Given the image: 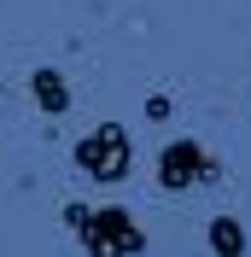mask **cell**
<instances>
[{
	"instance_id": "cell-1",
	"label": "cell",
	"mask_w": 251,
	"mask_h": 257,
	"mask_svg": "<svg viewBox=\"0 0 251 257\" xmlns=\"http://www.w3.org/2000/svg\"><path fill=\"white\" fill-rule=\"evenodd\" d=\"M82 234H88V251L94 257H135L141 251V228H135L129 210H99V216L88 210Z\"/></svg>"
},
{
	"instance_id": "cell-2",
	"label": "cell",
	"mask_w": 251,
	"mask_h": 257,
	"mask_svg": "<svg viewBox=\"0 0 251 257\" xmlns=\"http://www.w3.org/2000/svg\"><path fill=\"white\" fill-rule=\"evenodd\" d=\"M76 164L88 170V176H99V181H117V176L129 170V135H123L117 123L94 128V135L76 146Z\"/></svg>"
},
{
	"instance_id": "cell-3",
	"label": "cell",
	"mask_w": 251,
	"mask_h": 257,
	"mask_svg": "<svg viewBox=\"0 0 251 257\" xmlns=\"http://www.w3.org/2000/svg\"><path fill=\"white\" fill-rule=\"evenodd\" d=\"M199 176H216V170H210V158H204V152H199L193 141H175V146H164V158H158V181H164L170 193H181L187 181H199Z\"/></svg>"
},
{
	"instance_id": "cell-4",
	"label": "cell",
	"mask_w": 251,
	"mask_h": 257,
	"mask_svg": "<svg viewBox=\"0 0 251 257\" xmlns=\"http://www.w3.org/2000/svg\"><path fill=\"white\" fill-rule=\"evenodd\" d=\"M35 94H41V111H64L70 105V88H64L59 70H35Z\"/></svg>"
},
{
	"instance_id": "cell-5",
	"label": "cell",
	"mask_w": 251,
	"mask_h": 257,
	"mask_svg": "<svg viewBox=\"0 0 251 257\" xmlns=\"http://www.w3.org/2000/svg\"><path fill=\"white\" fill-rule=\"evenodd\" d=\"M210 245H216L222 257H239L245 251V228H239L234 216H216V222H210Z\"/></svg>"
}]
</instances>
